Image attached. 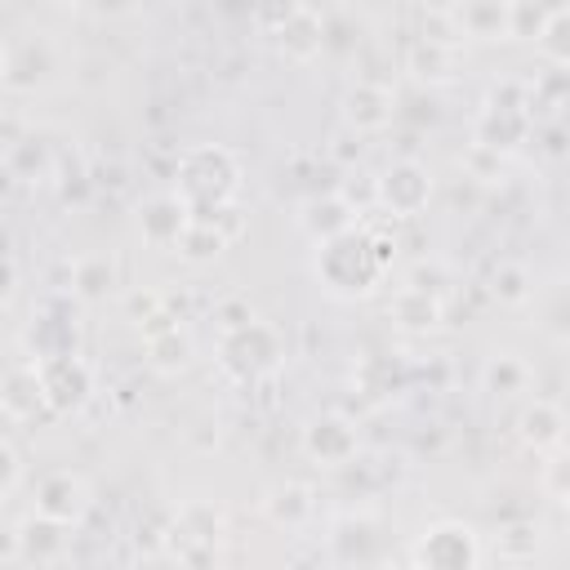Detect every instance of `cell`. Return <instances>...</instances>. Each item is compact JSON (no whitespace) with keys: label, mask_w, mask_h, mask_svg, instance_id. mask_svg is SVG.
I'll use <instances>...</instances> for the list:
<instances>
[{"label":"cell","mask_w":570,"mask_h":570,"mask_svg":"<svg viewBox=\"0 0 570 570\" xmlns=\"http://www.w3.org/2000/svg\"><path fill=\"white\" fill-rule=\"evenodd\" d=\"M236 183H240V169L223 147H191L178 160V196L187 209L227 205Z\"/></svg>","instance_id":"cell-1"},{"label":"cell","mask_w":570,"mask_h":570,"mask_svg":"<svg viewBox=\"0 0 570 570\" xmlns=\"http://www.w3.org/2000/svg\"><path fill=\"white\" fill-rule=\"evenodd\" d=\"M316 272H321V281H325L334 294L352 298V294H370V289L379 285L383 263L374 258V249H370L365 232H361V236H356V232H347V236H338V240L321 245Z\"/></svg>","instance_id":"cell-2"},{"label":"cell","mask_w":570,"mask_h":570,"mask_svg":"<svg viewBox=\"0 0 570 570\" xmlns=\"http://www.w3.org/2000/svg\"><path fill=\"white\" fill-rule=\"evenodd\" d=\"M218 356H223V370H227V374H236L240 383H254V379L272 374V370L281 365L285 352H281L276 330L263 325V321H254L249 330L218 338Z\"/></svg>","instance_id":"cell-3"},{"label":"cell","mask_w":570,"mask_h":570,"mask_svg":"<svg viewBox=\"0 0 570 570\" xmlns=\"http://www.w3.org/2000/svg\"><path fill=\"white\" fill-rule=\"evenodd\" d=\"M414 570H481V543L463 521H436L414 543Z\"/></svg>","instance_id":"cell-4"},{"label":"cell","mask_w":570,"mask_h":570,"mask_svg":"<svg viewBox=\"0 0 570 570\" xmlns=\"http://www.w3.org/2000/svg\"><path fill=\"white\" fill-rule=\"evenodd\" d=\"M40 365V387H45V405L53 414H71L85 405V396L94 392V374L89 365L76 356V352H62V356H45L36 361Z\"/></svg>","instance_id":"cell-5"},{"label":"cell","mask_w":570,"mask_h":570,"mask_svg":"<svg viewBox=\"0 0 570 570\" xmlns=\"http://www.w3.org/2000/svg\"><path fill=\"white\" fill-rule=\"evenodd\" d=\"M374 196H379V205H383L392 218H414V214H423V205H428V196H432V178H428V169H423L419 160H396V165L379 178Z\"/></svg>","instance_id":"cell-6"},{"label":"cell","mask_w":570,"mask_h":570,"mask_svg":"<svg viewBox=\"0 0 570 570\" xmlns=\"http://www.w3.org/2000/svg\"><path fill=\"white\" fill-rule=\"evenodd\" d=\"M53 71V53L45 36H18L0 53V80L4 89H36Z\"/></svg>","instance_id":"cell-7"},{"label":"cell","mask_w":570,"mask_h":570,"mask_svg":"<svg viewBox=\"0 0 570 570\" xmlns=\"http://www.w3.org/2000/svg\"><path fill=\"white\" fill-rule=\"evenodd\" d=\"M89 508V485L76 476V472H49L40 476L36 485V517H49L58 525H71L80 521Z\"/></svg>","instance_id":"cell-8"},{"label":"cell","mask_w":570,"mask_h":570,"mask_svg":"<svg viewBox=\"0 0 570 570\" xmlns=\"http://www.w3.org/2000/svg\"><path fill=\"white\" fill-rule=\"evenodd\" d=\"M303 450H307L316 463L338 468V463L356 459V428H352L347 419H338V414H321V419H312V423L303 428Z\"/></svg>","instance_id":"cell-9"},{"label":"cell","mask_w":570,"mask_h":570,"mask_svg":"<svg viewBox=\"0 0 570 570\" xmlns=\"http://www.w3.org/2000/svg\"><path fill=\"white\" fill-rule=\"evenodd\" d=\"M396 98H392V89L387 85H379V80H356L347 94H343V120L356 129V134H374V129H383L387 120H392V107Z\"/></svg>","instance_id":"cell-10"},{"label":"cell","mask_w":570,"mask_h":570,"mask_svg":"<svg viewBox=\"0 0 570 570\" xmlns=\"http://www.w3.org/2000/svg\"><path fill=\"white\" fill-rule=\"evenodd\" d=\"M187 223H191V209L183 205V196H156L138 209V232L147 245H178Z\"/></svg>","instance_id":"cell-11"},{"label":"cell","mask_w":570,"mask_h":570,"mask_svg":"<svg viewBox=\"0 0 570 570\" xmlns=\"http://www.w3.org/2000/svg\"><path fill=\"white\" fill-rule=\"evenodd\" d=\"M276 40H281V49L289 53V58H312V53H321V45H325V18L316 13V9H307V4H289V13L281 18V27L272 31Z\"/></svg>","instance_id":"cell-12"},{"label":"cell","mask_w":570,"mask_h":570,"mask_svg":"<svg viewBox=\"0 0 570 570\" xmlns=\"http://www.w3.org/2000/svg\"><path fill=\"white\" fill-rule=\"evenodd\" d=\"M0 405L4 414L18 423V419H36V410L45 405V387H40V365L31 361H18L4 370V392H0ZM49 410V405H45Z\"/></svg>","instance_id":"cell-13"},{"label":"cell","mask_w":570,"mask_h":570,"mask_svg":"<svg viewBox=\"0 0 570 570\" xmlns=\"http://www.w3.org/2000/svg\"><path fill=\"white\" fill-rule=\"evenodd\" d=\"M441 316H445V307H441V298H436L432 285H405V289L392 298V321H396L401 330H410V334L436 330Z\"/></svg>","instance_id":"cell-14"},{"label":"cell","mask_w":570,"mask_h":570,"mask_svg":"<svg viewBox=\"0 0 570 570\" xmlns=\"http://www.w3.org/2000/svg\"><path fill=\"white\" fill-rule=\"evenodd\" d=\"M303 227H307L312 240L330 245V240L356 232V209H352L343 196H321V200H307V209H303Z\"/></svg>","instance_id":"cell-15"},{"label":"cell","mask_w":570,"mask_h":570,"mask_svg":"<svg viewBox=\"0 0 570 570\" xmlns=\"http://www.w3.org/2000/svg\"><path fill=\"white\" fill-rule=\"evenodd\" d=\"M450 13H454V22H459L463 36H481V40L512 36V4H499V0H468V4H454Z\"/></svg>","instance_id":"cell-16"},{"label":"cell","mask_w":570,"mask_h":570,"mask_svg":"<svg viewBox=\"0 0 570 570\" xmlns=\"http://www.w3.org/2000/svg\"><path fill=\"white\" fill-rule=\"evenodd\" d=\"M517 432H521V441H525L530 450H552V445H561L566 423H561V410H557V405L534 401V405H525V410H521Z\"/></svg>","instance_id":"cell-17"},{"label":"cell","mask_w":570,"mask_h":570,"mask_svg":"<svg viewBox=\"0 0 570 570\" xmlns=\"http://www.w3.org/2000/svg\"><path fill=\"white\" fill-rule=\"evenodd\" d=\"M521 138H525V111H494V107L481 111V120H476V142L481 147L508 156Z\"/></svg>","instance_id":"cell-18"},{"label":"cell","mask_w":570,"mask_h":570,"mask_svg":"<svg viewBox=\"0 0 570 570\" xmlns=\"http://www.w3.org/2000/svg\"><path fill=\"white\" fill-rule=\"evenodd\" d=\"M62 530H67V525H58V521H49V517L22 521V525H18V534H22V557L36 561V566L58 561L62 548H67V534H62Z\"/></svg>","instance_id":"cell-19"},{"label":"cell","mask_w":570,"mask_h":570,"mask_svg":"<svg viewBox=\"0 0 570 570\" xmlns=\"http://www.w3.org/2000/svg\"><path fill=\"white\" fill-rule=\"evenodd\" d=\"M4 169L22 183H45L53 174V151L40 138H18L4 147Z\"/></svg>","instance_id":"cell-20"},{"label":"cell","mask_w":570,"mask_h":570,"mask_svg":"<svg viewBox=\"0 0 570 570\" xmlns=\"http://www.w3.org/2000/svg\"><path fill=\"white\" fill-rule=\"evenodd\" d=\"M111 285H116V263H111V254H85V258H76V267H71V289H76V298L98 303V298H107Z\"/></svg>","instance_id":"cell-21"},{"label":"cell","mask_w":570,"mask_h":570,"mask_svg":"<svg viewBox=\"0 0 570 570\" xmlns=\"http://www.w3.org/2000/svg\"><path fill=\"white\" fill-rule=\"evenodd\" d=\"M147 361H151V370H160V374L187 370V365H191V334L178 330V325L151 334V338H147Z\"/></svg>","instance_id":"cell-22"},{"label":"cell","mask_w":570,"mask_h":570,"mask_svg":"<svg viewBox=\"0 0 570 570\" xmlns=\"http://www.w3.org/2000/svg\"><path fill=\"white\" fill-rule=\"evenodd\" d=\"M165 548H169V557H174L183 570H214V566H218V543H205V539L187 534L178 521L165 530Z\"/></svg>","instance_id":"cell-23"},{"label":"cell","mask_w":570,"mask_h":570,"mask_svg":"<svg viewBox=\"0 0 570 570\" xmlns=\"http://www.w3.org/2000/svg\"><path fill=\"white\" fill-rule=\"evenodd\" d=\"M405 67L419 76V80H445L454 71V45H441V40H414L410 53H405Z\"/></svg>","instance_id":"cell-24"},{"label":"cell","mask_w":570,"mask_h":570,"mask_svg":"<svg viewBox=\"0 0 570 570\" xmlns=\"http://www.w3.org/2000/svg\"><path fill=\"white\" fill-rule=\"evenodd\" d=\"M267 517L276 525H303L312 517V490L303 481H285L267 494Z\"/></svg>","instance_id":"cell-25"},{"label":"cell","mask_w":570,"mask_h":570,"mask_svg":"<svg viewBox=\"0 0 570 570\" xmlns=\"http://www.w3.org/2000/svg\"><path fill=\"white\" fill-rule=\"evenodd\" d=\"M227 232H218L214 223H187V232H183V240H178V249H183V258L187 263H209V258H218L223 249H227Z\"/></svg>","instance_id":"cell-26"},{"label":"cell","mask_w":570,"mask_h":570,"mask_svg":"<svg viewBox=\"0 0 570 570\" xmlns=\"http://www.w3.org/2000/svg\"><path fill=\"white\" fill-rule=\"evenodd\" d=\"M539 49L552 67L570 71V9H552L548 22H543V36H539Z\"/></svg>","instance_id":"cell-27"},{"label":"cell","mask_w":570,"mask_h":570,"mask_svg":"<svg viewBox=\"0 0 570 570\" xmlns=\"http://www.w3.org/2000/svg\"><path fill=\"white\" fill-rule=\"evenodd\" d=\"M178 525H183L187 534L205 539V543H218V534H223V512H218L214 503H187V508L178 512Z\"/></svg>","instance_id":"cell-28"},{"label":"cell","mask_w":570,"mask_h":570,"mask_svg":"<svg viewBox=\"0 0 570 570\" xmlns=\"http://www.w3.org/2000/svg\"><path fill=\"white\" fill-rule=\"evenodd\" d=\"M525 379H530V370H525L517 356H494V361L485 365V387H490V392L512 396V392L525 387Z\"/></svg>","instance_id":"cell-29"},{"label":"cell","mask_w":570,"mask_h":570,"mask_svg":"<svg viewBox=\"0 0 570 570\" xmlns=\"http://www.w3.org/2000/svg\"><path fill=\"white\" fill-rule=\"evenodd\" d=\"M214 321H218V338H227V334H240V330H249L258 316H254V303L249 298H223L218 307H214Z\"/></svg>","instance_id":"cell-30"},{"label":"cell","mask_w":570,"mask_h":570,"mask_svg":"<svg viewBox=\"0 0 570 570\" xmlns=\"http://www.w3.org/2000/svg\"><path fill=\"white\" fill-rule=\"evenodd\" d=\"M490 289H494V298H499V303H525V298H530V276H525V267L503 263V267L494 272Z\"/></svg>","instance_id":"cell-31"},{"label":"cell","mask_w":570,"mask_h":570,"mask_svg":"<svg viewBox=\"0 0 570 570\" xmlns=\"http://www.w3.org/2000/svg\"><path fill=\"white\" fill-rule=\"evenodd\" d=\"M463 169H468V178H476V183H499V178H503V156L490 151V147H481V142H472Z\"/></svg>","instance_id":"cell-32"},{"label":"cell","mask_w":570,"mask_h":570,"mask_svg":"<svg viewBox=\"0 0 570 570\" xmlns=\"http://www.w3.org/2000/svg\"><path fill=\"white\" fill-rule=\"evenodd\" d=\"M18 485H22V454L13 441H0V494L13 499Z\"/></svg>","instance_id":"cell-33"},{"label":"cell","mask_w":570,"mask_h":570,"mask_svg":"<svg viewBox=\"0 0 570 570\" xmlns=\"http://www.w3.org/2000/svg\"><path fill=\"white\" fill-rule=\"evenodd\" d=\"M543 490L561 503L570 499V454H557V459L543 463Z\"/></svg>","instance_id":"cell-34"},{"label":"cell","mask_w":570,"mask_h":570,"mask_svg":"<svg viewBox=\"0 0 570 570\" xmlns=\"http://www.w3.org/2000/svg\"><path fill=\"white\" fill-rule=\"evenodd\" d=\"M499 552L512 557V561L534 557V530H530V525H508V530L499 534Z\"/></svg>","instance_id":"cell-35"},{"label":"cell","mask_w":570,"mask_h":570,"mask_svg":"<svg viewBox=\"0 0 570 570\" xmlns=\"http://www.w3.org/2000/svg\"><path fill=\"white\" fill-rule=\"evenodd\" d=\"M552 9H534V4H512V36H543V22H548Z\"/></svg>","instance_id":"cell-36"},{"label":"cell","mask_w":570,"mask_h":570,"mask_svg":"<svg viewBox=\"0 0 570 570\" xmlns=\"http://www.w3.org/2000/svg\"><path fill=\"white\" fill-rule=\"evenodd\" d=\"M534 94H548V98H566V94H570V71H561V67H557V71H548V76L534 85Z\"/></svg>","instance_id":"cell-37"},{"label":"cell","mask_w":570,"mask_h":570,"mask_svg":"<svg viewBox=\"0 0 570 570\" xmlns=\"http://www.w3.org/2000/svg\"><path fill=\"white\" fill-rule=\"evenodd\" d=\"M18 294V258L9 254V263H4V303Z\"/></svg>","instance_id":"cell-38"},{"label":"cell","mask_w":570,"mask_h":570,"mask_svg":"<svg viewBox=\"0 0 570 570\" xmlns=\"http://www.w3.org/2000/svg\"><path fill=\"white\" fill-rule=\"evenodd\" d=\"M566 508H570V499H566Z\"/></svg>","instance_id":"cell-39"}]
</instances>
